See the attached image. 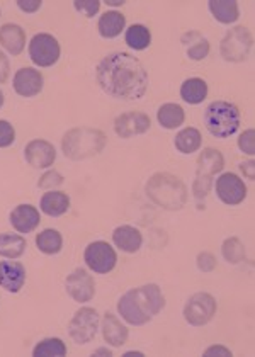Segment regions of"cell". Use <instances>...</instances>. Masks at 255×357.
I'll list each match as a JSON object with an SVG mask.
<instances>
[{"label": "cell", "mask_w": 255, "mask_h": 357, "mask_svg": "<svg viewBox=\"0 0 255 357\" xmlns=\"http://www.w3.org/2000/svg\"><path fill=\"white\" fill-rule=\"evenodd\" d=\"M95 79L107 96L121 100L141 99L150 84L148 72L141 61L126 52L104 56L95 70Z\"/></svg>", "instance_id": "1"}, {"label": "cell", "mask_w": 255, "mask_h": 357, "mask_svg": "<svg viewBox=\"0 0 255 357\" xmlns=\"http://www.w3.org/2000/svg\"><path fill=\"white\" fill-rule=\"evenodd\" d=\"M165 298L157 284H145L130 289L118 301V312L130 325L148 324L164 310Z\"/></svg>", "instance_id": "2"}, {"label": "cell", "mask_w": 255, "mask_h": 357, "mask_svg": "<svg viewBox=\"0 0 255 357\" xmlns=\"http://www.w3.org/2000/svg\"><path fill=\"white\" fill-rule=\"evenodd\" d=\"M146 194L157 206L177 211L187 203V188L177 176L169 172H158L146 184Z\"/></svg>", "instance_id": "3"}, {"label": "cell", "mask_w": 255, "mask_h": 357, "mask_svg": "<svg viewBox=\"0 0 255 357\" xmlns=\"http://www.w3.org/2000/svg\"><path fill=\"white\" fill-rule=\"evenodd\" d=\"M106 135L95 128H73L67 131L61 139V150L70 160H84V158L99 155L106 146Z\"/></svg>", "instance_id": "4"}, {"label": "cell", "mask_w": 255, "mask_h": 357, "mask_svg": "<svg viewBox=\"0 0 255 357\" xmlns=\"http://www.w3.org/2000/svg\"><path fill=\"white\" fill-rule=\"evenodd\" d=\"M204 124L215 138H230L240 128V111L226 100H215L204 111Z\"/></svg>", "instance_id": "5"}, {"label": "cell", "mask_w": 255, "mask_h": 357, "mask_svg": "<svg viewBox=\"0 0 255 357\" xmlns=\"http://www.w3.org/2000/svg\"><path fill=\"white\" fill-rule=\"evenodd\" d=\"M252 43L254 38L249 28L237 26L225 34L222 45H219V53L226 61H233V63L245 61L250 55V50H252Z\"/></svg>", "instance_id": "6"}, {"label": "cell", "mask_w": 255, "mask_h": 357, "mask_svg": "<svg viewBox=\"0 0 255 357\" xmlns=\"http://www.w3.org/2000/svg\"><path fill=\"white\" fill-rule=\"evenodd\" d=\"M99 328V313L94 308H80L79 312L73 315L68 324V333H70L72 340L79 345H85L95 339V333Z\"/></svg>", "instance_id": "7"}, {"label": "cell", "mask_w": 255, "mask_h": 357, "mask_svg": "<svg viewBox=\"0 0 255 357\" xmlns=\"http://www.w3.org/2000/svg\"><path fill=\"white\" fill-rule=\"evenodd\" d=\"M216 300L210 293H196L184 306V318L192 327H203L216 315Z\"/></svg>", "instance_id": "8"}, {"label": "cell", "mask_w": 255, "mask_h": 357, "mask_svg": "<svg viewBox=\"0 0 255 357\" xmlns=\"http://www.w3.org/2000/svg\"><path fill=\"white\" fill-rule=\"evenodd\" d=\"M60 43L52 34H34L29 43V56L38 67H52V65H55L60 60Z\"/></svg>", "instance_id": "9"}, {"label": "cell", "mask_w": 255, "mask_h": 357, "mask_svg": "<svg viewBox=\"0 0 255 357\" xmlns=\"http://www.w3.org/2000/svg\"><path fill=\"white\" fill-rule=\"evenodd\" d=\"M85 264L91 271H94L95 274H107L116 267L118 262V255H116L114 248L107 242H92L91 245L85 248L84 254Z\"/></svg>", "instance_id": "10"}, {"label": "cell", "mask_w": 255, "mask_h": 357, "mask_svg": "<svg viewBox=\"0 0 255 357\" xmlns=\"http://www.w3.org/2000/svg\"><path fill=\"white\" fill-rule=\"evenodd\" d=\"M216 196L219 197L222 203L228 204V206H237L245 201L247 197V188L245 182L242 181L237 174L226 172L218 177L216 181Z\"/></svg>", "instance_id": "11"}, {"label": "cell", "mask_w": 255, "mask_h": 357, "mask_svg": "<svg viewBox=\"0 0 255 357\" xmlns=\"http://www.w3.org/2000/svg\"><path fill=\"white\" fill-rule=\"evenodd\" d=\"M152 126V119L148 114L138 111L125 112L114 119V131L119 138H133L143 135Z\"/></svg>", "instance_id": "12"}, {"label": "cell", "mask_w": 255, "mask_h": 357, "mask_svg": "<svg viewBox=\"0 0 255 357\" xmlns=\"http://www.w3.org/2000/svg\"><path fill=\"white\" fill-rule=\"evenodd\" d=\"M65 286H67L68 296L77 303L91 301L95 294L94 278L85 269L73 271L67 278V281H65Z\"/></svg>", "instance_id": "13"}, {"label": "cell", "mask_w": 255, "mask_h": 357, "mask_svg": "<svg viewBox=\"0 0 255 357\" xmlns=\"http://www.w3.org/2000/svg\"><path fill=\"white\" fill-rule=\"evenodd\" d=\"M24 157L28 164L34 169H48V167L55 164L56 150L46 139H33L26 145Z\"/></svg>", "instance_id": "14"}, {"label": "cell", "mask_w": 255, "mask_h": 357, "mask_svg": "<svg viewBox=\"0 0 255 357\" xmlns=\"http://www.w3.org/2000/svg\"><path fill=\"white\" fill-rule=\"evenodd\" d=\"M45 79L36 68H21L14 75V91L21 97H36L42 91Z\"/></svg>", "instance_id": "15"}, {"label": "cell", "mask_w": 255, "mask_h": 357, "mask_svg": "<svg viewBox=\"0 0 255 357\" xmlns=\"http://www.w3.org/2000/svg\"><path fill=\"white\" fill-rule=\"evenodd\" d=\"M26 269L14 261H0V288L9 293H19L24 288Z\"/></svg>", "instance_id": "16"}, {"label": "cell", "mask_w": 255, "mask_h": 357, "mask_svg": "<svg viewBox=\"0 0 255 357\" xmlns=\"http://www.w3.org/2000/svg\"><path fill=\"white\" fill-rule=\"evenodd\" d=\"M10 225L19 234H31L40 225V211L31 204H19L10 213Z\"/></svg>", "instance_id": "17"}, {"label": "cell", "mask_w": 255, "mask_h": 357, "mask_svg": "<svg viewBox=\"0 0 255 357\" xmlns=\"http://www.w3.org/2000/svg\"><path fill=\"white\" fill-rule=\"evenodd\" d=\"M113 242L119 250L128 252V254H134L140 250L143 243V235L138 228L130 227V225H121L113 231Z\"/></svg>", "instance_id": "18"}, {"label": "cell", "mask_w": 255, "mask_h": 357, "mask_svg": "<svg viewBox=\"0 0 255 357\" xmlns=\"http://www.w3.org/2000/svg\"><path fill=\"white\" fill-rule=\"evenodd\" d=\"M128 328L119 321V318L113 315L111 312L104 313L102 317V337L107 344L113 345V347H121V345L126 344Z\"/></svg>", "instance_id": "19"}, {"label": "cell", "mask_w": 255, "mask_h": 357, "mask_svg": "<svg viewBox=\"0 0 255 357\" xmlns=\"http://www.w3.org/2000/svg\"><path fill=\"white\" fill-rule=\"evenodd\" d=\"M0 45L10 53L17 56L26 48V34L24 29L17 24H3L0 28Z\"/></svg>", "instance_id": "20"}, {"label": "cell", "mask_w": 255, "mask_h": 357, "mask_svg": "<svg viewBox=\"0 0 255 357\" xmlns=\"http://www.w3.org/2000/svg\"><path fill=\"white\" fill-rule=\"evenodd\" d=\"M223 167H225V158H223L222 151L216 149H204L198 158V174H196V177L212 178V176L222 172Z\"/></svg>", "instance_id": "21"}, {"label": "cell", "mask_w": 255, "mask_h": 357, "mask_svg": "<svg viewBox=\"0 0 255 357\" xmlns=\"http://www.w3.org/2000/svg\"><path fill=\"white\" fill-rule=\"evenodd\" d=\"M40 206L45 215L56 218V216L65 215L70 209V197L61 191H48L42 194Z\"/></svg>", "instance_id": "22"}, {"label": "cell", "mask_w": 255, "mask_h": 357, "mask_svg": "<svg viewBox=\"0 0 255 357\" xmlns=\"http://www.w3.org/2000/svg\"><path fill=\"white\" fill-rule=\"evenodd\" d=\"M99 34L106 40H113L118 38L126 28V17L118 10H109V13L102 14L99 19Z\"/></svg>", "instance_id": "23"}, {"label": "cell", "mask_w": 255, "mask_h": 357, "mask_svg": "<svg viewBox=\"0 0 255 357\" xmlns=\"http://www.w3.org/2000/svg\"><path fill=\"white\" fill-rule=\"evenodd\" d=\"M208 7L216 21L223 22V24H233L240 17L238 3L235 0H210Z\"/></svg>", "instance_id": "24"}, {"label": "cell", "mask_w": 255, "mask_h": 357, "mask_svg": "<svg viewBox=\"0 0 255 357\" xmlns=\"http://www.w3.org/2000/svg\"><path fill=\"white\" fill-rule=\"evenodd\" d=\"M157 119L160 126L165 128V130H177L180 124H184L185 112L179 104L167 102L160 106V109L157 112Z\"/></svg>", "instance_id": "25"}, {"label": "cell", "mask_w": 255, "mask_h": 357, "mask_svg": "<svg viewBox=\"0 0 255 357\" xmlns=\"http://www.w3.org/2000/svg\"><path fill=\"white\" fill-rule=\"evenodd\" d=\"M201 143H203V137H201L199 130H196V128H184L173 139V145H176L177 151L184 155L198 151L201 149Z\"/></svg>", "instance_id": "26"}, {"label": "cell", "mask_w": 255, "mask_h": 357, "mask_svg": "<svg viewBox=\"0 0 255 357\" xmlns=\"http://www.w3.org/2000/svg\"><path fill=\"white\" fill-rule=\"evenodd\" d=\"M26 238L22 235L2 234L0 235V257L19 259L26 250Z\"/></svg>", "instance_id": "27"}, {"label": "cell", "mask_w": 255, "mask_h": 357, "mask_svg": "<svg viewBox=\"0 0 255 357\" xmlns=\"http://www.w3.org/2000/svg\"><path fill=\"white\" fill-rule=\"evenodd\" d=\"M208 96V84L203 79H187L180 87V97L187 104H201Z\"/></svg>", "instance_id": "28"}, {"label": "cell", "mask_w": 255, "mask_h": 357, "mask_svg": "<svg viewBox=\"0 0 255 357\" xmlns=\"http://www.w3.org/2000/svg\"><path fill=\"white\" fill-rule=\"evenodd\" d=\"M125 41L131 50L141 52V50H146L152 45V33H150V29L146 26L133 24L126 29Z\"/></svg>", "instance_id": "29"}, {"label": "cell", "mask_w": 255, "mask_h": 357, "mask_svg": "<svg viewBox=\"0 0 255 357\" xmlns=\"http://www.w3.org/2000/svg\"><path fill=\"white\" fill-rule=\"evenodd\" d=\"M36 247L42 254L55 255L63 247V238H61L60 231L48 228V230H42L41 234L36 235Z\"/></svg>", "instance_id": "30"}, {"label": "cell", "mask_w": 255, "mask_h": 357, "mask_svg": "<svg viewBox=\"0 0 255 357\" xmlns=\"http://www.w3.org/2000/svg\"><path fill=\"white\" fill-rule=\"evenodd\" d=\"M67 354V345L63 344L61 339H45L36 344L33 349L34 357H63Z\"/></svg>", "instance_id": "31"}, {"label": "cell", "mask_w": 255, "mask_h": 357, "mask_svg": "<svg viewBox=\"0 0 255 357\" xmlns=\"http://www.w3.org/2000/svg\"><path fill=\"white\" fill-rule=\"evenodd\" d=\"M222 254L225 257L226 262L230 264H240L245 261L247 257V252L245 247L237 236H231V238H226L222 245Z\"/></svg>", "instance_id": "32"}, {"label": "cell", "mask_w": 255, "mask_h": 357, "mask_svg": "<svg viewBox=\"0 0 255 357\" xmlns=\"http://www.w3.org/2000/svg\"><path fill=\"white\" fill-rule=\"evenodd\" d=\"M208 55H210V43H208L206 38H203L199 34L198 41H196L194 45L187 46V56L191 58V60L199 61V60H204Z\"/></svg>", "instance_id": "33"}, {"label": "cell", "mask_w": 255, "mask_h": 357, "mask_svg": "<svg viewBox=\"0 0 255 357\" xmlns=\"http://www.w3.org/2000/svg\"><path fill=\"white\" fill-rule=\"evenodd\" d=\"M15 130L14 126L6 119H0V149H7L14 143Z\"/></svg>", "instance_id": "34"}, {"label": "cell", "mask_w": 255, "mask_h": 357, "mask_svg": "<svg viewBox=\"0 0 255 357\" xmlns=\"http://www.w3.org/2000/svg\"><path fill=\"white\" fill-rule=\"evenodd\" d=\"M73 7H75L79 13H82L85 17H94V15L99 13L100 2L99 0H75V2H73Z\"/></svg>", "instance_id": "35"}, {"label": "cell", "mask_w": 255, "mask_h": 357, "mask_svg": "<svg viewBox=\"0 0 255 357\" xmlns=\"http://www.w3.org/2000/svg\"><path fill=\"white\" fill-rule=\"evenodd\" d=\"M238 149H240L243 153L254 157L255 153V131L254 130L243 131L240 138H238Z\"/></svg>", "instance_id": "36"}, {"label": "cell", "mask_w": 255, "mask_h": 357, "mask_svg": "<svg viewBox=\"0 0 255 357\" xmlns=\"http://www.w3.org/2000/svg\"><path fill=\"white\" fill-rule=\"evenodd\" d=\"M61 184H63V176H61L60 172H56V170L46 172L45 176L40 178V182H38V185L42 189H55Z\"/></svg>", "instance_id": "37"}, {"label": "cell", "mask_w": 255, "mask_h": 357, "mask_svg": "<svg viewBox=\"0 0 255 357\" xmlns=\"http://www.w3.org/2000/svg\"><path fill=\"white\" fill-rule=\"evenodd\" d=\"M211 184H212L211 178L196 177L194 184H192V192H194L196 199H203V197H206L208 192H210V189H211Z\"/></svg>", "instance_id": "38"}, {"label": "cell", "mask_w": 255, "mask_h": 357, "mask_svg": "<svg viewBox=\"0 0 255 357\" xmlns=\"http://www.w3.org/2000/svg\"><path fill=\"white\" fill-rule=\"evenodd\" d=\"M198 267L203 273H211L216 267V257L211 252H201L198 255Z\"/></svg>", "instance_id": "39"}, {"label": "cell", "mask_w": 255, "mask_h": 357, "mask_svg": "<svg viewBox=\"0 0 255 357\" xmlns=\"http://www.w3.org/2000/svg\"><path fill=\"white\" fill-rule=\"evenodd\" d=\"M42 2L41 0H17V7L26 14L38 13L41 9Z\"/></svg>", "instance_id": "40"}, {"label": "cell", "mask_w": 255, "mask_h": 357, "mask_svg": "<svg viewBox=\"0 0 255 357\" xmlns=\"http://www.w3.org/2000/svg\"><path fill=\"white\" fill-rule=\"evenodd\" d=\"M9 73H10L9 60H7V56L0 52V84H3L7 79H9Z\"/></svg>", "instance_id": "41"}, {"label": "cell", "mask_w": 255, "mask_h": 357, "mask_svg": "<svg viewBox=\"0 0 255 357\" xmlns=\"http://www.w3.org/2000/svg\"><path fill=\"white\" fill-rule=\"evenodd\" d=\"M204 356L206 357H211V356H231V351H228L226 347H223V345H211L210 349H206L204 351Z\"/></svg>", "instance_id": "42"}, {"label": "cell", "mask_w": 255, "mask_h": 357, "mask_svg": "<svg viewBox=\"0 0 255 357\" xmlns=\"http://www.w3.org/2000/svg\"><path fill=\"white\" fill-rule=\"evenodd\" d=\"M240 170L245 174V177H249L250 181H254L255 178V162L254 160L243 162V164H240Z\"/></svg>", "instance_id": "43"}, {"label": "cell", "mask_w": 255, "mask_h": 357, "mask_svg": "<svg viewBox=\"0 0 255 357\" xmlns=\"http://www.w3.org/2000/svg\"><path fill=\"white\" fill-rule=\"evenodd\" d=\"M107 6H113V7H118V6H125V0H107Z\"/></svg>", "instance_id": "44"}, {"label": "cell", "mask_w": 255, "mask_h": 357, "mask_svg": "<svg viewBox=\"0 0 255 357\" xmlns=\"http://www.w3.org/2000/svg\"><path fill=\"white\" fill-rule=\"evenodd\" d=\"M94 356H113V354H111V351H107V349H98V351L94 352Z\"/></svg>", "instance_id": "45"}, {"label": "cell", "mask_w": 255, "mask_h": 357, "mask_svg": "<svg viewBox=\"0 0 255 357\" xmlns=\"http://www.w3.org/2000/svg\"><path fill=\"white\" fill-rule=\"evenodd\" d=\"M125 357H143V352H137V351H130L126 352Z\"/></svg>", "instance_id": "46"}, {"label": "cell", "mask_w": 255, "mask_h": 357, "mask_svg": "<svg viewBox=\"0 0 255 357\" xmlns=\"http://www.w3.org/2000/svg\"><path fill=\"white\" fill-rule=\"evenodd\" d=\"M3 106V94H2V91H0V107Z\"/></svg>", "instance_id": "47"}]
</instances>
